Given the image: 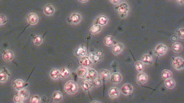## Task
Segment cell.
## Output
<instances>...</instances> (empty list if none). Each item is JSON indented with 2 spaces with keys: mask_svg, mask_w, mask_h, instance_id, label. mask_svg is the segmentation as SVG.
I'll use <instances>...</instances> for the list:
<instances>
[{
  "mask_svg": "<svg viewBox=\"0 0 184 103\" xmlns=\"http://www.w3.org/2000/svg\"><path fill=\"white\" fill-rule=\"evenodd\" d=\"M103 56V54L102 51H97L90 53L89 58L92 62V63H97L102 60Z\"/></svg>",
  "mask_w": 184,
  "mask_h": 103,
  "instance_id": "cell-4",
  "label": "cell"
},
{
  "mask_svg": "<svg viewBox=\"0 0 184 103\" xmlns=\"http://www.w3.org/2000/svg\"><path fill=\"white\" fill-rule=\"evenodd\" d=\"M53 101L55 103H58L63 99V94L59 91H54L53 94Z\"/></svg>",
  "mask_w": 184,
  "mask_h": 103,
  "instance_id": "cell-25",
  "label": "cell"
},
{
  "mask_svg": "<svg viewBox=\"0 0 184 103\" xmlns=\"http://www.w3.org/2000/svg\"><path fill=\"white\" fill-rule=\"evenodd\" d=\"M110 2L113 5H117L120 2V0H110Z\"/></svg>",
  "mask_w": 184,
  "mask_h": 103,
  "instance_id": "cell-41",
  "label": "cell"
},
{
  "mask_svg": "<svg viewBox=\"0 0 184 103\" xmlns=\"http://www.w3.org/2000/svg\"><path fill=\"white\" fill-rule=\"evenodd\" d=\"M23 101L22 99L20 97L19 95H15L14 97V102L16 103H23Z\"/></svg>",
  "mask_w": 184,
  "mask_h": 103,
  "instance_id": "cell-40",
  "label": "cell"
},
{
  "mask_svg": "<svg viewBox=\"0 0 184 103\" xmlns=\"http://www.w3.org/2000/svg\"><path fill=\"white\" fill-rule=\"evenodd\" d=\"M92 84L90 82V81H88V80H85L82 82V88L84 91L87 92V91H89L90 90H91V88L92 87Z\"/></svg>",
  "mask_w": 184,
  "mask_h": 103,
  "instance_id": "cell-28",
  "label": "cell"
},
{
  "mask_svg": "<svg viewBox=\"0 0 184 103\" xmlns=\"http://www.w3.org/2000/svg\"><path fill=\"white\" fill-rule=\"evenodd\" d=\"M39 17L34 12H31L27 16V21L30 25H35L39 22Z\"/></svg>",
  "mask_w": 184,
  "mask_h": 103,
  "instance_id": "cell-6",
  "label": "cell"
},
{
  "mask_svg": "<svg viewBox=\"0 0 184 103\" xmlns=\"http://www.w3.org/2000/svg\"><path fill=\"white\" fill-rule=\"evenodd\" d=\"M40 98L39 96L36 95L33 96L31 98H30V102L31 103H40Z\"/></svg>",
  "mask_w": 184,
  "mask_h": 103,
  "instance_id": "cell-39",
  "label": "cell"
},
{
  "mask_svg": "<svg viewBox=\"0 0 184 103\" xmlns=\"http://www.w3.org/2000/svg\"><path fill=\"white\" fill-rule=\"evenodd\" d=\"M108 95L110 98L112 99L117 98L120 96V90L115 87H112L108 91Z\"/></svg>",
  "mask_w": 184,
  "mask_h": 103,
  "instance_id": "cell-15",
  "label": "cell"
},
{
  "mask_svg": "<svg viewBox=\"0 0 184 103\" xmlns=\"http://www.w3.org/2000/svg\"><path fill=\"white\" fill-rule=\"evenodd\" d=\"M79 63L82 66L87 68L90 67L93 63L89 57H87V56L82 57L79 60Z\"/></svg>",
  "mask_w": 184,
  "mask_h": 103,
  "instance_id": "cell-18",
  "label": "cell"
},
{
  "mask_svg": "<svg viewBox=\"0 0 184 103\" xmlns=\"http://www.w3.org/2000/svg\"><path fill=\"white\" fill-rule=\"evenodd\" d=\"M55 8L51 4H48L43 8V14L48 17H51L55 13Z\"/></svg>",
  "mask_w": 184,
  "mask_h": 103,
  "instance_id": "cell-10",
  "label": "cell"
},
{
  "mask_svg": "<svg viewBox=\"0 0 184 103\" xmlns=\"http://www.w3.org/2000/svg\"><path fill=\"white\" fill-rule=\"evenodd\" d=\"M70 21L74 25H78L81 22L82 20V17L78 12H73L71 14L69 17Z\"/></svg>",
  "mask_w": 184,
  "mask_h": 103,
  "instance_id": "cell-7",
  "label": "cell"
},
{
  "mask_svg": "<svg viewBox=\"0 0 184 103\" xmlns=\"http://www.w3.org/2000/svg\"><path fill=\"white\" fill-rule=\"evenodd\" d=\"M88 72L87 68L84 66H80L76 70V74L79 78L85 79Z\"/></svg>",
  "mask_w": 184,
  "mask_h": 103,
  "instance_id": "cell-16",
  "label": "cell"
},
{
  "mask_svg": "<svg viewBox=\"0 0 184 103\" xmlns=\"http://www.w3.org/2000/svg\"><path fill=\"white\" fill-rule=\"evenodd\" d=\"M110 81L113 84H120L123 80V76L119 72H115L110 76Z\"/></svg>",
  "mask_w": 184,
  "mask_h": 103,
  "instance_id": "cell-12",
  "label": "cell"
},
{
  "mask_svg": "<svg viewBox=\"0 0 184 103\" xmlns=\"http://www.w3.org/2000/svg\"><path fill=\"white\" fill-rule=\"evenodd\" d=\"M172 50L176 53H179L183 50V45L181 43L176 42L172 45Z\"/></svg>",
  "mask_w": 184,
  "mask_h": 103,
  "instance_id": "cell-26",
  "label": "cell"
},
{
  "mask_svg": "<svg viewBox=\"0 0 184 103\" xmlns=\"http://www.w3.org/2000/svg\"><path fill=\"white\" fill-rule=\"evenodd\" d=\"M26 83L21 79H17L13 82V86L16 90L19 91V90L24 88L25 86Z\"/></svg>",
  "mask_w": 184,
  "mask_h": 103,
  "instance_id": "cell-19",
  "label": "cell"
},
{
  "mask_svg": "<svg viewBox=\"0 0 184 103\" xmlns=\"http://www.w3.org/2000/svg\"><path fill=\"white\" fill-rule=\"evenodd\" d=\"M64 89L67 94L73 95L78 92L79 85L75 81H69L65 84Z\"/></svg>",
  "mask_w": 184,
  "mask_h": 103,
  "instance_id": "cell-1",
  "label": "cell"
},
{
  "mask_svg": "<svg viewBox=\"0 0 184 103\" xmlns=\"http://www.w3.org/2000/svg\"><path fill=\"white\" fill-rule=\"evenodd\" d=\"M108 18L105 15H100L98 17L95 21V24H99L101 26H105L108 24Z\"/></svg>",
  "mask_w": 184,
  "mask_h": 103,
  "instance_id": "cell-20",
  "label": "cell"
},
{
  "mask_svg": "<svg viewBox=\"0 0 184 103\" xmlns=\"http://www.w3.org/2000/svg\"><path fill=\"white\" fill-rule=\"evenodd\" d=\"M176 85V81L175 79L172 78H169L167 79H165V85L166 88L169 89H173Z\"/></svg>",
  "mask_w": 184,
  "mask_h": 103,
  "instance_id": "cell-23",
  "label": "cell"
},
{
  "mask_svg": "<svg viewBox=\"0 0 184 103\" xmlns=\"http://www.w3.org/2000/svg\"><path fill=\"white\" fill-rule=\"evenodd\" d=\"M75 54L78 57L85 56L87 55V48L84 45L79 46L75 50Z\"/></svg>",
  "mask_w": 184,
  "mask_h": 103,
  "instance_id": "cell-17",
  "label": "cell"
},
{
  "mask_svg": "<svg viewBox=\"0 0 184 103\" xmlns=\"http://www.w3.org/2000/svg\"><path fill=\"white\" fill-rule=\"evenodd\" d=\"M124 48V45L123 43H118L114 45L112 48L113 53L115 55H118L121 54Z\"/></svg>",
  "mask_w": 184,
  "mask_h": 103,
  "instance_id": "cell-14",
  "label": "cell"
},
{
  "mask_svg": "<svg viewBox=\"0 0 184 103\" xmlns=\"http://www.w3.org/2000/svg\"><path fill=\"white\" fill-rule=\"evenodd\" d=\"M8 75L3 71H0V82L5 83L8 80Z\"/></svg>",
  "mask_w": 184,
  "mask_h": 103,
  "instance_id": "cell-34",
  "label": "cell"
},
{
  "mask_svg": "<svg viewBox=\"0 0 184 103\" xmlns=\"http://www.w3.org/2000/svg\"><path fill=\"white\" fill-rule=\"evenodd\" d=\"M176 1L177 3L179 5H182L184 4V0H176Z\"/></svg>",
  "mask_w": 184,
  "mask_h": 103,
  "instance_id": "cell-42",
  "label": "cell"
},
{
  "mask_svg": "<svg viewBox=\"0 0 184 103\" xmlns=\"http://www.w3.org/2000/svg\"><path fill=\"white\" fill-rule=\"evenodd\" d=\"M94 102H97V103H100V102L97 101H93L91 102V103H94Z\"/></svg>",
  "mask_w": 184,
  "mask_h": 103,
  "instance_id": "cell-44",
  "label": "cell"
},
{
  "mask_svg": "<svg viewBox=\"0 0 184 103\" xmlns=\"http://www.w3.org/2000/svg\"><path fill=\"white\" fill-rule=\"evenodd\" d=\"M141 61L145 64H152L153 62V56L148 53L144 54L141 58Z\"/></svg>",
  "mask_w": 184,
  "mask_h": 103,
  "instance_id": "cell-21",
  "label": "cell"
},
{
  "mask_svg": "<svg viewBox=\"0 0 184 103\" xmlns=\"http://www.w3.org/2000/svg\"><path fill=\"white\" fill-rule=\"evenodd\" d=\"M169 1H172V0H169Z\"/></svg>",
  "mask_w": 184,
  "mask_h": 103,
  "instance_id": "cell-45",
  "label": "cell"
},
{
  "mask_svg": "<svg viewBox=\"0 0 184 103\" xmlns=\"http://www.w3.org/2000/svg\"><path fill=\"white\" fill-rule=\"evenodd\" d=\"M172 76H173V73L169 70L165 69L162 71V79L165 80L169 78H172Z\"/></svg>",
  "mask_w": 184,
  "mask_h": 103,
  "instance_id": "cell-32",
  "label": "cell"
},
{
  "mask_svg": "<svg viewBox=\"0 0 184 103\" xmlns=\"http://www.w3.org/2000/svg\"><path fill=\"white\" fill-rule=\"evenodd\" d=\"M92 85L95 86L96 87H98L100 86L101 85H102V79H100V78H96L95 79H94L92 81Z\"/></svg>",
  "mask_w": 184,
  "mask_h": 103,
  "instance_id": "cell-37",
  "label": "cell"
},
{
  "mask_svg": "<svg viewBox=\"0 0 184 103\" xmlns=\"http://www.w3.org/2000/svg\"><path fill=\"white\" fill-rule=\"evenodd\" d=\"M172 66L177 71H181L184 69V59L180 57H175L172 62Z\"/></svg>",
  "mask_w": 184,
  "mask_h": 103,
  "instance_id": "cell-5",
  "label": "cell"
},
{
  "mask_svg": "<svg viewBox=\"0 0 184 103\" xmlns=\"http://www.w3.org/2000/svg\"><path fill=\"white\" fill-rule=\"evenodd\" d=\"M78 1L82 3H85L88 2L89 0H78Z\"/></svg>",
  "mask_w": 184,
  "mask_h": 103,
  "instance_id": "cell-43",
  "label": "cell"
},
{
  "mask_svg": "<svg viewBox=\"0 0 184 103\" xmlns=\"http://www.w3.org/2000/svg\"><path fill=\"white\" fill-rule=\"evenodd\" d=\"M176 35L177 37L180 39H184V30L183 28L178 29L176 31Z\"/></svg>",
  "mask_w": 184,
  "mask_h": 103,
  "instance_id": "cell-36",
  "label": "cell"
},
{
  "mask_svg": "<svg viewBox=\"0 0 184 103\" xmlns=\"http://www.w3.org/2000/svg\"><path fill=\"white\" fill-rule=\"evenodd\" d=\"M18 94L23 100H27L29 97L28 90L25 88H22L18 91Z\"/></svg>",
  "mask_w": 184,
  "mask_h": 103,
  "instance_id": "cell-29",
  "label": "cell"
},
{
  "mask_svg": "<svg viewBox=\"0 0 184 103\" xmlns=\"http://www.w3.org/2000/svg\"><path fill=\"white\" fill-rule=\"evenodd\" d=\"M8 22V18L6 15L3 14H0V26L6 24Z\"/></svg>",
  "mask_w": 184,
  "mask_h": 103,
  "instance_id": "cell-38",
  "label": "cell"
},
{
  "mask_svg": "<svg viewBox=\"0 0 184 103\" xmlns=\"http://www.w3.org/2000/svg\"><path fill=\"white\" fill-rule=\"evenodd\" d=\"M121 91L123 95L125 96L129 95L133 92V86L130 84H125L121 87Z\"/></svg>",
  "mask_w": 184,
  "mask_h": 103,
  "instance_id": "cell-9",
  "label": "cell"
},
{
  "mask_svg": "<svg viewBox=\"0 0 184 103\" xmlns=\"http://www.w3.org/2000/svg\"><path fill=\"white\" fill-rule=\"evenodd\" d=\"M117 9L121 18H125L127 17L130 8L128 3L123 2L117 6Z\"/></svg>",
  "mask_w": 184,
  "mask_h": 103,
  "instance_id": "cell-2",
  "label": "cell"
},
{
  "mask_svg": "<svg viewBox=\"0 0 184 103\" xmlns=\"http://www.w3.org/2000/svg\"><path fill=\"white\" fill-rule=\"evenodd\" d=\"M115 37L111 35H108L104 37L103 40L104 44L106 46L110 47L114 45L115 42Z\"/></svg>",
  "mask_w": 184,
  "mask_h": 103,
  "instance_id": "cell-22",
  "label": "cell"
},
{
  "mask_svg": "<svg viewBox=\"0 0 184 103\" xmlns=\"http://www.w3.org/2000/svg\"><path fill=\"white\" fill-rule=\"evenodd\" d=\"M98 73L95 69L93 68H90L88 69V72H87L85 79L87 80L91 81H93L96 78H98Z\"/></svg>",
  "mask_w": 184,
  "mask_h": 103,
  "instance_id": "cell-13",
  "label": "cell"
},
{
  "mask_svg": "<svg viewBox=\"0 0 184 103\" xmlns=\"http://www.w3.org/2000/svg\"><path fill=\"white\" fill-rule=\"evenodd\" d=\"M2 58L3 60L6 62H11L14 58V51L12 50H5L2 54Z\"/></svg>",
  "mask_w": 184,
  "mask_h": 103,
  "instance_id": "cell-8",
  "label": "cell"
},
{
  "mask_svg": "<svg viewBox=\"0 0 184 103\" xmlns=\"http://www.w3.org/2000/svg\"><path fill=\"white\" fill-rule=\"evenodd\" d=\"M50 76L51 79L53 80H57L61 76L60 71L57 69H53L50 71Z\"/></svg>",
  "mask_w": 184,
  "mask_h": 103,
  "instance_id": "cell-24",
  "label": "cell"
},
{
  "mask_svg": "<svg viewBox=\"0 0 184 103\" xmlns=\"http://www.w3.org/2000/svg\"><path fill=\"white\" fill-rule=\"evenodd\" d=\"M148 81V75L144 72H139L137 76V81L138 84H145Z\"/></svg>",
  "mask_w": 184,
  "mask_h": 103,
  "instance_id": "cell-11",
  "label": "cell"
},
{
  "mask_svg": "<svg viewBox=\"0 0 184 103\" xmlns=\"http://www.w3.org/2000/svg\"><path fill=\"white\" fill-rule=\"evenodd\" d=\"M60 71L61 76H62L64 78H67L68 76H69V75L70 74V72L69 69L66 67L62 68Z\"/></svg>",
  "mask_w": 184,
  "mask_h": 103,
  "instance_id": "cell-35",
  "label": "cell"
},
{
  "mask_svg": "<svg viewBox=\"0 0 184 103\" xmlns=\"http://www.w3.org/2000/svg\"><path fill=\"white\" fill-rule=\"evenodd\" d=\"M100 76L102 79L108 80L111 76V73L107 69H102L100 72Z\"/></svg>",
  "mask_w": 184,
  "mask_h": 103,
  "instance_id": "cell-30",
  "label": "cell"
},
{
  "mask_svg": "<svg viewBox=\"0 0 184 103\" xmlns=\"http://www.w3.org/2000/svg\"><path fill=\"white\" fill-rule=\"evenodd\" d=\"M33 43H34L35 45H36L37 46H39L40 45H42V43L43 42V38L42 36L39 35H37L33 37Z\"/></svg>",
  "mask_w": 184,
  "mask_h": 103,
  "instance_id": "cell-31",
  "label": "cell"
},
{
  "mask_svg": "<svg viewBox=\"0 0 184 103\" xmlns=\"http://www.w3.org/2000/svg\"><path fill=\"white\" fill-rule=\"evenodd\" d=\"M167 50L168 48L166 45L164 43H159L154 48V53L157 56L162 57L166 54Z\"/></svg>",
  "mask_w": 184,
  "mask_h": 103,
  "instance_id": "cell-3",
  "label": "cell"
},
{
  "mask_svg": "<svg viewBox=\"0 0 184 103\" xmlns=\"http://www.w3.org/2000/svg\"><path fill=\"white\" fill-rule=\"evenodd\" d=\"M102 30V26L99 24H95L90 29V33L92 35L97 34Z\"/></svg>",
  "mask_w": 184,
  "mask_h": 103,
  "instance_id": "cell-27",
  "label": "cell"
},
{
  "mask_svg": "<svg viewBox=\"0 0 184 103\" xmlns=\"http://www.w3.org/2000/svg\"><path fill=\"white\" fill-rule=\"evenodd\" d=\"M134 66L136 71L139 73L143 72L144 71V68H145L144 63L140 61H136L135 63Z\"/></svg>",
  "mask_w": 184,
  "mask_h": 103,
  "instance_id": "cell-33",
  "label": "cell"
}]
</instances>
